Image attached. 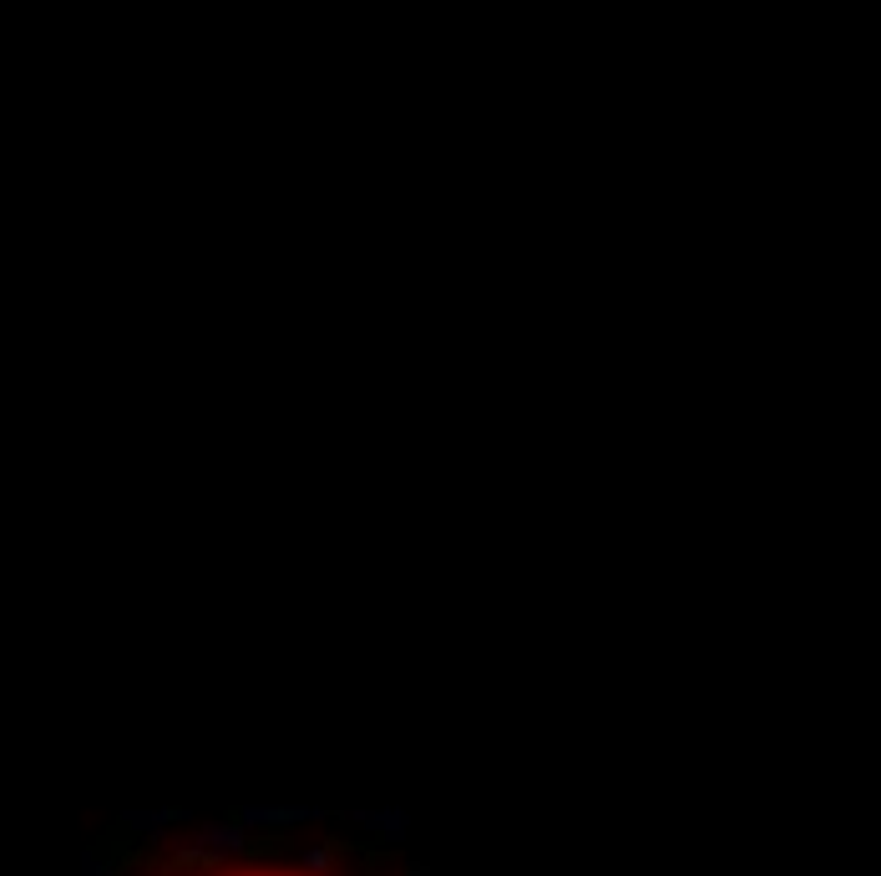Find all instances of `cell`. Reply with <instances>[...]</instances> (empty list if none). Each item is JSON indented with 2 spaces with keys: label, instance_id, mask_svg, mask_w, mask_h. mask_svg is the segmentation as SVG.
Masks as SVG:
<instances>
[{
  "label": "cell",
  "instance_id": "6da1fadb",
  "mask_svg": "<svg viewBox=\"0 0 881 876\" xmlns=\"http://www.w3.org/2000/svg\"><path fill=\"white\" fill-rule=\"evenodd\" d=\"M244 851H249V826L213 821V826H198L178 846V861H223V856H244Z\"/></svg>",
  "mask_w": 881,
  "mask_h": 876
},
{
  "label": "cell",
  "instance_id": "7a4b0ae2",
  "mask_svg": "<svg viewBox=\"0 0 881 876\" xmlns=\"http://www.w3.org/2000/svg\"><path fill=\"white\" fill-rule=\"evenodd\" d=\"M238 826H304V821H319L314 806H244L233 816Z\"/></svg>",
  "mask_w": 881,
  "mask_h": 876
},
{
  "label": "cell",
  "instance_id": "3957f363",
  "mask_svg": "<svg viewBox=\"0 0 881 876\" xmlns=\"http://www.w3.org/2000/svg\"><path fill=\"white\" fill-rule=\"evenodd\" d=\"M350 821H360V826H370L380 841H406V831H411V816L406 811H350Z\"/></svg>",
  "mask_w": 881,
  "mask_h": 876
},
{
  "label": "cell",
  "instance_id": "277c9868",
  "mask_svg": "<svg viewBox=\"0 0 881 876\" xmlns=\"http://www.w3.org/2000/svg\"><path fill=\"white\" fill-rule=\"evenodd\" d=\"M122 821L137 826L142 836H163V826H178V821H188V816H183V811H127Z\"/></svg>",
  "mask_w": 881,
  "mask_h": 876
},
{
  "label": "cell",
  "instance_id": "5b68a950",
  "mask_svg": "<svg viewBox=\"0 0 881 876\" xmlns=\"http://www.w3.org/2000/svg\"><path fill=\"white\" fill-rule=\"evenodd\" d=\"M304 871H309V876H325V871H330V846L304 851Z\"/></svg>",
  "mask_w": 881,
  "mask_h": 876
},
{
  "label": "cell",
  "instance_id": "8992f818",
  "mask_svg": "<svg viewBox=\"0 0 881 876\" xmlns=\"http://www.w3.org/2000/svg\"><path fill=\"white\" fill-rule=\"evenodd\" d=\"M82 866H87V871H82V876H117V866H112V861H97V856H92V851H87V856H82Z\"/></svg>",
  "mask_w": 881,
  "mask_h": 876
},
{
  "label": "cell",
  "instance_id": "52a82bcc",
  "mask_svg": "<svg viewBox=\"0 0 881 876\" xmlns=\"http://www.w3.org/2000/svg\"><path fill=\"white\" fill-rule=\"evenodd\" d=\"M400 876H431V871H426V866H406V871H400Z\"/></svg>",
  "mask_w": 881,
  "mask_h": 876
}]
</instances>
